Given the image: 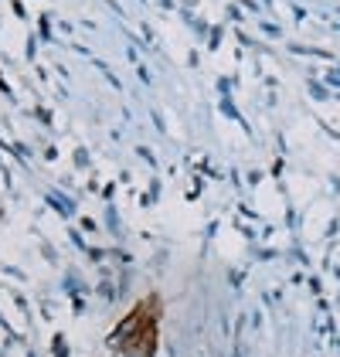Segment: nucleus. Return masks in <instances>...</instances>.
Returning a JSON list of instances; mask_svg holds the SVG:
<instances>
[{
    "instance_id": "f257e3e1",
    "label": "nucleus",
    "mask_w": 340,
    "mask_h": 357,
    "mask_svg": "<svg viewBox=\"0 0 340 357\" xmlns=\"http://www.w3.org/2000/svg\"><path fill=\"white\" fill-rule=\"evenodd\" d=\"M146 327H150L146 306H137V310H133V313H130V317H126V320H123V324H119V327L109 333V340H106V344H109V351L116 354V351L130 347V344H133V340H137V337H140Z\"/></svg>"
},
{
    "instance_id": "f03ea898",
    "label": "nucleus",
    "mask_w": 340,
    "mask_h": 357,
    "mask_svg": "<svg viewBox=\"0 0 340 357\" xmlns=\"http://www.w3.org/2000/svg\"><path fill=\"white\" fill-rule=\"evenodd\" d=\"M48 204L55 208L58 215H72V211H75V208H72V201H68V197H58V194H48Z\"/></svg>"
},
{
    "instance_id": "7ed1b4c3",
    "label": "nucleus",
    "mask_w": 340,
    "mask_h": 357,
    "mask_svg": "<svg viewBox=\"0 0 340 357\" xmlns=\"http://www.w3.org/2000/svg\"><path fill=\"white\" fill-rule=\"evenodd\" d=\"M222 109H225L228 116H231V119H238V123H242V116H238V109H235V106H231L228 99H222ZM242 126H245V123H242Z\"/></svg>"
},
{
    "instance_id": "20e7f679",
    "label": "nucleus",
    "mask_w": 340,
    "mask_h": 357,
    "mask_svg": "<svg viewBox=\"0 0 340 357\" xmlns=\"http://www.w3.org/2000/svg\"><path fill=\"white\" fill-rule=\"evenodd\" d=\"M310 92H313V99H327V92H323V85L310 82Z\"/></svg>"
},
{
    "instance_id": "39448f33",
    "label": "nucleus",
    "mask_w": 340,
    "mask_h": 357,
    "mask_svg": "<svg viewBox=\"0 0 340 357\" xmlns=\"http://www.w3.org/2000/svg\"><path fill=\"white\" fill-rule=\"evenodd\" d=\"M327 82H330V85H340V68H337V72H330V75H327Z\"/></svg>"
}]
</instances>
